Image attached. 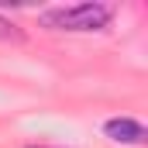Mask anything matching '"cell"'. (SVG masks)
I'll return each instance as SVG.
<instances>
[{"mask_svg": "<svg viewBox=\"0 0 148 148\" xmlns=\"http://www.w3.org/2000/svg\"><path fill=\"white\" fill-rule=\"evenodd\" d=\"M31 148H45V145H31Z\"/></svg>", "mask_w": 148, "mask_h": 148, "instance_id": "cell-4", "label": "cell"}, {"mask_svg": "<svg viewBox=\"0 0 148 148\" xmlns=\"http://www.w3.org/2000/svg\"><path fill=\"white\" fill-rule=\"evenodd\" d=\"M110 3H62V7H45L38 14L41 28L48 31H73V35H90V31H103L114 21Z\"/></svg>", "mask_w": 148, "mask_h": 148, "instance_id": "cell-1", "label": "cell"}, {"mask_svg": "<svg viewBox=\"0 0 148 148\" xmlns=\"http://www.w3.org/2000/svg\"><path fill=\"white\" fill-rule=\"evenodd\" d=\"M103 134L117 141V145H145L148 131L141 121H134V117H110V121H103Z\"/></svg>", "mask_w": 148, "mask_h": 148, "instance_id": "cell-2", "label": "cell"}, {"mask_svg": "<svg viewBox=\"0 0 148 148\" xmlns=\"http://www.w3.org/2000/svg\"><path fill=\"white\" fill-rule=\"evenodd\" d=\"M0 41H24V31L14 21H7L3 14H0Z\"/></svg>", "mask_w": 148, "mask_h": 148, "instance_id": "cell-3", "label": "cell"}]
</instances>
